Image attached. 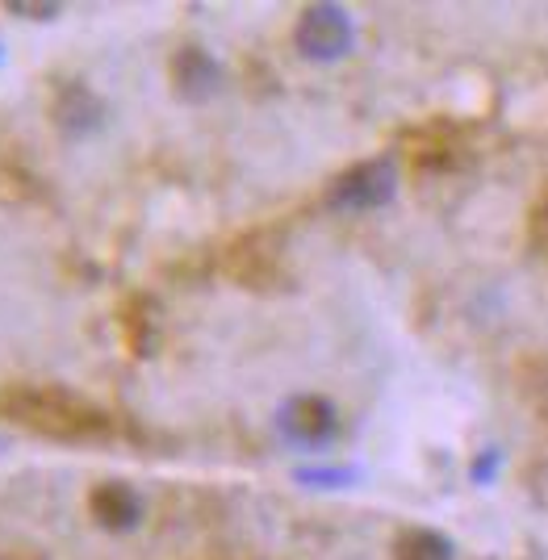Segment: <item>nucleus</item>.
I'll list each match as a JSON object with an SVG mask.
<instances>
[{
	"label": "nucleus",
	"mask_w": 548,
	"mask_h": 560,
	"mask_svg": "<svg viewBox=\"0 0 548 560\" xmlns=\"http://www.w3.org/2000/svg\"><path fill=\"white\" fill-rule=\"evenodd\" d=\"M394 192H398V167L389 160H369V164L348 167L331 185L327 201H331V210L364 213L382 210L385 201H394Z\"/></svg>",
	"instance_id": "7ed1b4c3"
},
{
	"label": "nucleus",
	"mask_w": 548,
	"mask_h": 560,
	"mask_svg": "<svg viewBox=\"0 0 548 560\" xmlns=\"http://www.w3.org/2000/svg\"><path fill=\"white\" fill-rule=\"evenodd\" d=\"M352 472H302V481H318V486H335V481H348Z\"/></svg>",
	"instance_id": "9d476101"
},
{
	"label": "nucleus",
	"mask_w": 548,
	"mask_h": 560,
	"mask_svg": "<svg viewBox=\"0 0 548 560\" xmlns=\"http://www.w3.org/2000/svg\"><path fill=\"white\" fill-rule=\"evenodd\" d=\"M0 410L22 427H30V431L55 435V440H101V435H109V419L96 406L63 394V389H9Z\"/></svg>",
	"instance_id": "f257e3e1"
},
{
	"label": "nucleus",
	"mask_w": 548,
	"mask_h": 560,
	"mask_svg": "<svg viewBox=\"0 0 548 560\" xmlns=\"http://www.w3.org/2000/svg\"><path fill=\"white\" fill-rule=\"evenodd\" d=\"M293 43H298V50H302L311 63H335V59H343V55L352 50L357 30H352V18H348L339 4H311V9L298 18Z\"/></svg>",
	"instance_id": "f03ea898"
},
{
	"label": "nucleus",
	"mask_w": 548,
	"mask_h": 560,
	"mask_svg": "<svg viewBox=\"0 0 548 560\" xmlns=\"http://www.w3.org/2000/svg\"><path fill=\"white\" fill-rule=\"evenodd\" d=\"M139 498L126 490V486H101V490L93 493V514L96 523H105V527H135L139 523Z\"/></svg>",
	"instance_id": "423d86ee"
},
{
	"label": "nucleus",
	"mask_w": 548,
	"mask_h": 560,
	"mask_svg": "<svg viewBox=\"0 0 548 560\" xmlns=\"http://www.w3.org/2000/svg\"><path fill=\"white\" fill-rule=\"evenodd\" d=\"M394 560H453V544L440 532H406L394 544Z\"/></svg>",
	"instance_id": "0eeeda50"
},
{
	"label": "nucleus",
	"mask_w": 548,
	"mask_h": 560,
	"mask_svg": "<svg viewBox=\"0 0 548 560\" xmlns=\"http://www.w3.org/2000/svg\"><path fill=\"white\" fill-rule=\"evenodd\" d=\"M536 238H540V247L548 252V192L545 201H540V210H536Z\"/></svg>",
	"instance_id": "1a4fd4ad"
},
{
	"label": "nucleus",
	"mask_w": 548,
	"mask_h": 560,
	"mask_svg": "<svg viewBox=\"0 0 548 560\" xmlns=\"http://www.w3.org/2000/svg\"><path fill=\"white\" fill-rule=\"evenodd\" d=\"M13 13H22V18H55L59 9L55 4H13Z\"/></svg>",
	"instance_id": "6e6552de"
},
{
	"label": "nucleus",
	"mask_w": 548,
	"mask_h": 560,
	"mask_svg": "<svg viewBox=\"0 0 548 560\" xmlns=\"http://www.w3.org/2000/svg\"><path fill=\"white\" fill-rule=\"evenodd\" d=\"M172 84L185 101H210L218 93V84H222V68L206 50L185 47L172 59Z\"/></svg>",
	"instance_id": "39448f33"
},
{
	"label": "nucleus",
	"mask_w": 548,
	"mask_h": 560,
	"mask_svg": "<svg viewBox=\"0 0 548 560\" xmlns=\"http://www.w3.org/2000/svg\"><path fill=\"white\" fill-rule=\"evenodd\" d=\"M277 427H281V435H285L293 447L318 452V447H327L335 440L339 415H335V406L327 401V397L302 394V397H289L285 406H281Z\"/></svg>",
	"instance_id": "20e7f679"
}]
</instances>
